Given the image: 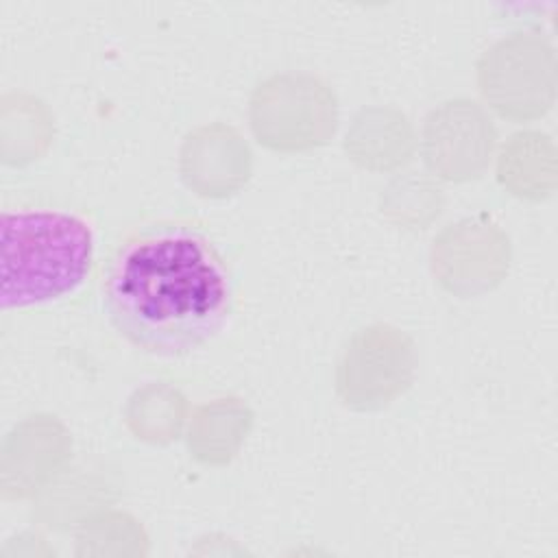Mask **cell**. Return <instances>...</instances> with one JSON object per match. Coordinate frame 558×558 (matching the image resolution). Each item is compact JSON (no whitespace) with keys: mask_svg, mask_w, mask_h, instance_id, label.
<instances>
[{"mask_svg":"<svg viewBox=\"0 0 558 558\" xmlns=\"http://www.w3.org/2000/svg\"><path fill=\"white\" fill-rule=\"evenodd\" d=\"M98 296L107 323L133 349L183 357L229 325L235 281L203 222L161 218L116 240L100 266Z\"/></svg>","mask_w":558,"mask_h":558,"instance_id":"6da1fadb","label":"cell"},{"mask_svg":"<svg viewBox=\"0 0 558 558\" xmlns=\"http://www.w3.org/2000/svg\"><path fill=\"white\" fill-rule=\"evenodd\" d=\"M549 48L538 39L514 35L484 52L477 65V83L484 100L504 118L527 120L541 116L549 102L543 100L541 78H551Z\"/></svg>","mask_w":558,"mask_h":558,"instance_id":"5b68a950","label":"cell"},{"mask_svg":"<svg viewBox=\"0 0 558 558\" xmlns=\"http://www.w3.org/2000/svg\"><path fill=\"white\" fill-rule=\"evenodd\" d=\"M251 425V408L235 397H225L198 405L190 418L187 429L190 456L211 466L227 464L235 458Z\"/></svg>","mask_w":558,"mask_h":558,"instance_id":"9c48e42d","label":"cell"},{"mask_svg":"<svg viewBox=\"0 0 558 558\" xmlns=\"http://www.w3.org/2000/svg\"><path fill=\"white\" fill-rule=\"evenodd\" d=\"M185 421V399L177 388L148 384L126 405V425L135 438L166 445L174 440Z\"/></svg>","mask_w":558,"mask_h":558,"instance_id":"30bf717a","label":"cell"},{"mask_svg":"<svg viewBox=\"0 0 558 558\" xmlns=\"http://www.w3.org/2000/svg\"><path fill=\"white\" fill-rule=\"evenodd\" d=\"M508 259V238L495 225H477L471 220L445 229L432 246V270L442 288L469 296L484 292L471 259L506 270L508 264L486 262Z\"/></svg>","mask_w":558,"mask_h":558,"instance_id":"ba28073f","label":"cell"},{"mask_svg":"<svg viewBox=\"0 0 558 558\" xmlns=\"http://www.w3.org/2000/svg\"><path fill=\"white\" fill-rule=\"evenodd\" d=\"M2 310H26L74 294L92 272V222L57 207L2 211Z\"/></svg>","mask_w":558,"mask_h":558,"instance_id":"7a4b0ae2","label":"cell"},{"mask_svg":"<svg viewBox=\"0 0 558 558\" xmlns=\"http://www.w3.org/2000/svg\"><path fill=\"white\" fill-rule=\"evenodd\" d=\"M248 122L255 140L270 150H312L333 135L338 102L323 78L307 72H283L255 87Z\"/></svg>","mask_w":558,"mask_h":558,"instance_id":"3957f363","label":"cell"},{"mask_svg":"<svg viewBox=\"0 0 558 558\" xmlns=\"http://www.w3.org/2000/svg\"><path fill=\"white\" fill-rule=\"evenodd\" d=\"M495 126L473 100H449L434 109L423 129V155L447 181L480 177L495 148Z\"/></svg>","mask_w":558,"mask_h":558,"instance_id":"8992f818","label":"cell"},{"mask_svg":"<svg viewBox=\"0 0 558 558\" xmlns=\"http://www.w3.org/2000/svg\"><path fill=\"white\" fill-rule=\"evenodd\" d=\"M251 148L242 135L222 122L190 131L181 144L179 170L183 183L198 196L225 198L251 177Z\"/></svg>","mask_w":558,"mask_h":558,"instance_id":"52a82bcc","label":"cell"},{"mask_svg":"<svg viewBox=\"0 0 558 558\" xmlns=\"http://www.w3.org/2000/svg\"><path fill=\"white\" fill-rule=\"evenodd\" d=\"M414 368L412 338L390 323H373L347 340L336 364V395L351 410H381L412 386Z\"/></svg>","mask_w":558,"mask_h":558,"instance_id":"277c9868","label":"cell"}]
</instances>
